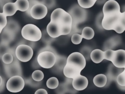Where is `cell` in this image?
Returning <instances> with one entry per match:
<instances>
[{
  "label": "cell",
  "mask_w": 125,
  "mask_h": 94,
  "mask_svg": "<svg viewBox=\"0 0 125 94\" xmlns=\"http://www.w3.org/2000/svg\"><path fill=\"white\" fill-rule=\"evenodd\" d=\"M17 10L18 9L15 2H7L2 7V13L7 17L14 15Z\"/></svg>",
  "instance_id": "2e32d148"
},
{
  "label": "cell",
  "mask_w": 125,
  "mask_h": 94,
  "mask_svg": "<svg viewBox=\"0 0 125 94\" xmlns=\"http://www.w3.org/2000/svg\"><path fill=\"white\" fill-rule=\"evenodd\" d=\"M47 92L46 91V90H45L44 89H39L38 90H37L35 94H47Z\"/></svg>",
  "instance_id": "60d3db41"
},
{
  "label": "cell",
  "mask_w": 125,
  "mask_h": 94,
  "mask_svg": "<svg viewBox=\"0 0 125 94\" xmlns=\"http://www.w3.org/2000/svg\"><path fill=\"white\" fill-rule=\"evenodd\" d=\"M18 10L25 12L29 7L28 0H17L15 2Z\"/></svg>",
  "instance_id": "44dd1931"
},
{
  "label": "cell",
  "mask_w": 125,
  "mask_h": 94,
  "mask_svg": "<svg viewBox=\"0 0 125 94\" xmlns=\"http://www.w3.org/2000/svg\"><path fill=\"white\" fill-rule=\"evenodd\" d=\"M81 35L83 38L86 40H91L94 36V31L91 27L86 26L83 29Z\"/></svg>",
  "instance_id": "ffe728a7"
},
{
  "label": "cell",
  "mask_w": 125,
  "mask_h": 94,
  "mask_svg": "<svg viewBox=\"0 0 125 94\" xmlns=\"http://www.w3.org/2000/svg\"><path fill=\"white\" fill-rule=\"evenodd\" d=\"M72 84L76 91H82L87 87L88 81L86 77L80 74L72 79Z\"/></svg>",
  "instance_id": "7c38bea8"
},
{
  "label": "cell",
  "mask_w": 125,
  "mask_h": 94,
  "mask_svg": "<svg viewBox=\"0 0 125 94\" xmlns=\"http://www.w3.org/2000/svg\"><path fill=\"white\" fill-rule=\"evenodd\" d=\"M124 70L118 75L116 81L119 85L121 86H125V67Z\"/></svg>",
  "instance_id": "4316f807"
},
{
  "label": "cell",
  "mask_w": 125,
  "mask_h": 94,
  "mask_svg": "<svg viewBox=\"0 0 125 94\" xmlns=\"http://www.w3.org/2000/svg\"><path fill=\"white\" fill-rule=\"evenodd\" d=\"M111 62L116 67L124 68L125 67V50H114Z\"/></svg>",
  "instance_id": "8fae6325"
},
{
  "label": "cell",
  "mask_w": 125,
  "mask_h": 94,
  "mask_svg": "<svg viewBox=\"0 0 125 94\" xmlns=\"http://www.w3.org/2000/svg\"><path fill=\"white\" fill-rule=\"evenodd\" d=\"M7 16L2 12H0V27L3 29L7 24Z\"/></svg>",
  "instance_id": "8d00e7d4"
},
{
  "label": "cell",
  "mask_w": 125,
  "mask_h": 94,
  "mask_svg": "<svg viewBox=\"0 0 125 94\" xmlns=\"http://www.w3.org/2000/svg\"><path fill=\"white\" fill-rule=\"evenodd\" d=\"M24 85V79L21 76L15 75L9 78L6 82V87L9 92L18 93L23 89Z\"/></svg>",
  "instance_id": "9c48e42d"
},
{
  "label": "cell",
  "mask_w": 125,
  "mask_h": 94,
  "mask_svg": "<svg viewBox=\"0 0 125 94\" xmlns=\"http://www.w3.org/2000/svg\"><path fill=\"white\" fill-rule=\"evenodd\" d=\"M102 25L107 30H113L120 34L125 31V11L121 12L119 4L115 0H108L103 8Z\"/></svg>",
  "instance_id": "6da1fadb"
},
{
  "label": "cell",
  "mask_w": 125,
  "mask_h": 94,
  "mask_svg": "<svg viewBox=\"0 0 125 94\" xmlns=\"http://www.w3.org/2000/svg\"><path fill=\"white\" fill-rule=\"evenodd\" d=\"M122 10H123V12H124V11H125V5L124 6H123Z\"/></svg>",
  "instance_id": "f6af8a7d"
},
{
  "label": "cell",
  "mask_w": 125,
  "mask_h": 94,
  "mask_svg": "<svg viewBox=\"0 0 125 94\" xmlns=\"http://www.w3.org/2000/svg\"><path fill=\"white\" fill-rule=\"evenodd\" d=\"M92 51V49L88 47H83L80 50V52L83 55L85 59L88 60L90 58V53Z\"/></svg>",
  "instance_id": "83f0119b"
},
{
  "label": "cell",
  "mask_w": 125,
  "mask_h": 94,
  "mask_svg": "<svg viewBox=\"0 0 125 94\" xmlns=\"http://www.w3.org/2000/svg\"><path fill=\"white\" fill-rule=\"evenodd\" d=\"M47 8L42 3L36 4L30 10V16L36 20L42 19L47 15Z\"/></svg>",
  "instance_id": "30bf717a"
},
{
  "label": "cell",
  "mask_w": 125,
  "mask_h": 94,
  "mask_svg": "<svg viewBox=\"0 0 125 94\" xmlns=\"http://www.w3.org/2000/svg\"><path fill=\"white\" fill-rule=\"evenodd\" d=\"M41 3L46 6L47 9H51L55 5L56 1L55 0H42Z\"/></svg>",
  "instance_id": "d590c367"
},
{
  "label": "cell",
  "mask_w": 125,
  "mask_h": 94,
  "mask_svg": "<svg viewBox=\"0 0 125 94\" xmlns=\"http://www.w3.org/2000/svg\"><path fill=\"white\" fill-rule=\"evenodd\" d=\"M50 21L54 23L61 30L62 35L70 34L72 25V19L68 12L62 8L55 9L51 13Z\"/></svg>",
  "instance_id": "3957f363"
},
{
  "label": "cell",
  "mask_w": 125,
  "mask_h": 94,
  "mask_svg": "<svg viewBox=\"0 0 125 94\" xmlns=\"http://www.w3.org/2000/svg\"><path fill=\"white\" fill-rule=\"evenodd\" d=\"M85 65L86 59L83 55L79 52H73L66 59V64L62 70L63 74L67 78L73 79L81 74Z\"/></svg>",
  "instance_id": "7a4b0ae2"
},
{
  "label": "cell",
  "mask_w": 125,
  "mask_h": 94,
  "mask_svg": "<svg viewBox=\"0 0 125 94\" xmlns=\"http://www.w3.org/2000/svg\"><path fill=\"white\" fill-rule=\"evenodd\" d=\"M2 62L6 64H10L13 61L14 58L12 54L10 52H6L4 53L1 58Z\"/></svg>",
  "instance_id": "f1b7e54d"
},
{
  "label": "cell",
  "mask_w": 125,
  "mask_h": 94,
  "mask_svg": "<svg viewBox=\"0 0 125 94\" xmlns=\"http://www.w3.org/2000/svg\"><path fill=\"white\" fill-rule=\"evenodd\" d=\"M72 79L67 78V79L66 80L65 82H64V86L66 89V91H69L71 93H73L75 90H76L73 87L72 84Z\"/></svg>",
  "instance_id": "1f68e13d"
},
{
  "label": "cell",
  "mask_w": 125,
  "mask_h": 94,
  "mask_svg": "<svg viewBox=\"0 0 125 94\" xmlns=\"http://www.w3.org/2000/svg\"><path fill=\"white\" fill-rule=\"evenodd\" d=\"M28 1H29V7L25 12L28 16H30V10L31 8L33 7V6L36 4L41 3V1L38 0H28Z\"/></svg>",
  "instance_id": "74e56055"
},
{
  "label": "cell",
  "mask_w": 125,
  "mask_h": 94,
  "mask_svg": "<svg viewBox=\"0 0 125 94\" xmlns=\"http://www.w3.org/2000/svg\"><path fill=\"white\" fill-rule=\"evenodd\" d=\"M17 47H13L10 49V53L13 56V61L12 63L8 64L4 63V71L8 78L15 75L22 76V69L19 60L17 58L15 54V50Z\"/></svg>",
  "instance_id": "5b68a950"
},
{
  "label": "cell",
  "mask_w": 125,
  "mask_h": 94,
  "mask_svg": "<svg viewBox=\"0 0 125 94\" xmlns=\"http://www.w3.org/2000/svg\"><path fill=\"white\" fill-rule=\"evenodd\" d=\"M2 83V78L1 77V76L0 75V86L1 85Z\"/></svg>",
  "instance_id": "ee69618b"
},
{
  "label": "cell",
  "mask_w": 125,
  "mask_h": 94,
  "mask_svg": "<svg viewBox=\"0 0 125 94\" xmlns=\"http://www.w3.org/2000/svg\"><path fill=\"white\" fill-rule=\"evenodd\" d=\"M46 31L48 35L54 38H57L62 35V32L60 29L56 25V24L52 22H50L47 25Z\"/></svg>",
  "instance_id": "9a60e30c"
},
{
  "label": "cell",
  "mask_w": 125,
  "mask_h": 94,
  "mask_svg": "<svg viewBox=\"0 0 125 94\" xmlns=\"http://www.w3.org/2000/svg\"><path fill=\"white\" fill-rule=\"evenodd\" d=\"M32 78L36 81H41L44 77V74L42 71L37 70H34L32 74Z\"/></svg>",
  "instance_id": "484cf974"
},
{
  "label": "cell",
  "mask_w": 125,
  "mask_h": 94,
  "mask_svg": "<svg viewBox=\"0 0 125 94\" xmlns=\"http://www.w3.org/2000/svg\"><path fill=\"white\" fill-rule=\"evenodd\" d=\"M25 83L32 87H38L41 85V81H36L34 80L32 77H30L24 80Z\"/></svg>",
  "instance_id": "d6a6232c"
},
{
  "label": "cell",
  "mask_w": 125,
  "mask_h": 94,
  "mask_svg": "<svg viewBox=\"0 0 125 94\" xmlns=\"http://www.w3.org/2000/svg\"><path fill=\"white\" fill-rule=\"evenodd\" d=\"M37 61L40 67L49 69L53 67L56 62V54L50 51H43L38 55Z\"/></svg>",
  "instance_id": "52a82bcc"
},
{
  "label": "cell",
  "mask_w": 125,
  "mask_h": 94,
  "mask_svg": "<svg viewBox=\"0 0 125 94\" xmlns=\"http://www.w3.org/2000/svg\"><path fill=\"white\" fill-rule=\"evenodd\" d=\"M78 4L82 7L86 9L93 6L97 0H77Z\"/></svg>",
  "instance_id": "cb8c5ba5"
},
{
  "label": "cell",
  "mask_w": 125,
  "mask_h": 94,
  "mask_svg": "<svg viewBox=\"0 0 125 94\" xmlns=\"http://www.w3.org/2000/svg\"><path fill=\"white\" fill-rule=\"evenodd\" d=\"M103 17V12H102V14H100V15H98V16L97 17V19H96V24H97V26L99 28H100L101 27H103L100 24H102V21Z\"/></svg>",
  "instance_id": "ab89813d"
},
{
  "label": "cell",
  "mask_w": 125,
  "mask_h": 94,
  "mask_svg": "<svg viewBox=\"0 0 125 94\" xmlns=\"http://www.w3.org/2000/svg\"><path fill=\"white\" fill-rule=\"evenodd\" d=\"M6 82H5V79H2V83L1 84V85L0 86V92H2L4 89L5 87L6 86Z\"/></svg>",
  "instance_id": "b9f144b4"
},
{
  "label": "cell",
  "mask_w": 125,
  "mask_h": 94,
  "mask_svg": "<svg viewBox=\"0 0 125 94\" xmlns=\"http://www.w3.org/2000/svg\"><path fill=\"white\" fill-rule=\"evenodd\" d=\"M4 28L16 35V34L20 30V26L17 21L10 19L7 20V24Z\"/></svg>",
  "instance_id": "ac0fdd59"
},
{
  "label": "cell",
  "mask_w": 125,
  "mask_h": 94,
  "mask_svg": "<svg viewBox=\"0 0 125 94\" xmlns=\"http://www.w3.org/2000/svg\"><path fill=\"white\" fill-rule=\"evenodd\" d=\"M93 81L96 86L101 88L105 86L107 81V78L105 74H99L94 76Z\"/></svg>",
  "instance_id": "d6986e66"
},
{
  "label": "cell",
  "mask_w": 125,
  "mask_h": 94,
  "mask_svg": "<svg viewBox=\"0 0 125 94\" xmlns=\"http://www.w3.org/2000/svg\"><path fill=\"white\" fill-rule=\"evenodd\" d=\"M114 50L111 49H108L104 51V59L111 61L113 57Z\"/></svg>",
  "instance_id": "e575fe53"
},
{
  "label": "cell",
  "mask_w": 125,
  "mask_h": 94,
  "mask_svg": "<svg viewBox=\"0 0 125 94\" xmlns=\"http://www.w3.org/2000/svg\"><path fill=\"white\" fill-rule=\"evenodd\" d=\"M82 39L83 37L82 36V35L78 33H75L72 35L71 40L72 43H73L75 45H78L81 43Z\"/></svg>",
  "instance_id": "4dcf8cb0"
},
{
  "label": "cell",
  "mask_w": 125,
  "mask_h": 94,
  "mask_svg": "<svg viewBox=\"0 0 125 94\" xmlns=\"http://www.w3.org/2000/svg\"><path fill=\"white\" fill-rule=\"evenodd\" d=\"M118 39L116 38V37H113L111 39H109L106 41L104 43V50L108 49H112L114 47L116 46L118 44Z\"/></svg>",
  "instance_id": "603a6c76"
},
{
  "label": "cell",
  "mask_w": 125,
  "mask_h": 94,
  "mask_svg": "<svg viewBox=\"0 0 125 94\" xmlns=\"http://www.w3.org/2000/svg\"><path fill=\"white\" fill-rule=\"evenodd\" d=\"M90 59L95 63H101L104 59V51L100 49H95L91 52Z\"/></svg>",
  "instance_id": "e0dca14e"
},
{
  "label": "cell",
  "mask_w": 125,
  "mask_h": 94,
  "mask_svg": "<svg viewBox=\"0 0 125 94\" xmlns=\"http://www.w3.org/2000/svg\"><path fill=\"white\" fill-rule=\"evenodd\" d=\"M15 54L19 61L22 62H26L32 58L33 55V50L29 46L20 44L16 48Z\"/></svg>",
  "instance_id": "ba28073f"
},
{
  "label": "cell",
  "mask_w": 125,
  "mask_h": 94,
  "mask_svg": "<svg viewBox=\"0 0 125 94\" xmlns=\"http://www.w3.org/2000/svg\"><path fill=\"white\" fill-rule=\"evenodd\" d=\"M106 2V0H97L96 2L98 4H102L103 3H104Z\"/></svg>",
  "instance_id": "7bdbcfd3"
},
{
  "label": "cell",
  "mask_w": 125,
  "mask_h": 94,
  "mask_svg": "<svg viewBox=\"0 0 125 94\" xmlns=\"http://www.w3.org/2000/svg\"><path fill=\"white\" fill-rule=\"evenodd\" d=\"M22 37L29 41L37 42L42 38V33L40 28L35 24H29L24 25L21 29Z\"/></svg>",
  "instance_id": "8992f818"
},
{
  "label": "cell",
  "mask_w": 125,
  "mask_h": 94,
  "mask_svg": "<svg viewBox=\"0 0 125 94\" xmlns=\"http://www.w3.org/2000/svg\"><path fill=\"white\" fill-rule=\"evenodd\" d=\"M68 12L71 15L72 19V28L70 34L72 32L74 34L75 31L78 33L80 32V30L77 28V26L86 20L87 16V11L79 4H75L70 8Z\"/></svg>",
  "instance_id": "277c9868"
},
{
  "label": "cell",
  "mask_w": 125,
  "mask_h": 94,
  "mask_svg": "<svg viewBox=\"0 0 125 94\" xmlns=\"http://www.w3.org/2000/svg\"><path fill=\"white\" fill-rule=\"evenodd\" d=\"M11 47L9 45L0 42V59L2 58L3 55L6 52H10Z\"/></svg>",
  "instance_id": "f546056e"
},
{
  "label": "cell",
  "mask_w": 125,
  "mask_h": 94,
  "mask_svg": "<svg viewBox=\"0 0 125 94\" xmlns=\"http://www.w3.org/2000/svg\"><path fill=\"white\" fill-rule=\"evenodd\" d=\"M2 28H1V27H0V34L1 33V31H2Z\"/></svg>",
  "instance_id": "bcb514c9"
},
{
  "label": "cell",
  "mask_w": 125,
  "mask_h": 94,
  "mask_svg": "<svg viewBox=\"0 0 125 94\" xmlns=\"http://www.w3.org/2000/svg\"><path fill=\"white\" fill-rule=\"evenodd\" d=\"M123 69L116 67L113 64H110L108 68L107 78H108L110 81H116L118 75L124 70Z\"/></svg>",
  "instance_id": "5bb4252c"
},
{
  "label": "cell",
  "mask_w": 125,
  "mask_h": 94,
  "mask_svg": "<svg viewBox=\"0 0 125 94\" xmlns=\"http://www.w3.org/2000/svg\"><path fill=\"white\" fill-rule=\"evenodd\" d=\"M0 42L9 45L15 39L16 34L11 31L3 28L0 34Z\"/></svg>",
  "instance_id": "4fadbf2b"
},
{
  "label": "cell",
  "mask_w": 125,
  "mask_h": 94,
  "mask_svg": "<svg viewBox=\"0 0 125 94\" xmlns=\"http://www.w3.org/2000/svg\"><path fill=\"white\" fill-rule=\"evenodd\" d=\"M58 79L55 77H52L49 78L46 81L47 87L51 89H55L59 85Z\"/></svg>",
  "instance_id": "d4e9b609"
},
{
  "label": "cell",
  "mask_w": 125,
  "mask_h": 94,
  "mask_svg": "<svg viewBox=\"0 0 125 94\" xmlns=\"http://www.w3.org/2000/svg\"><path fill=\"white\" fill-rule=\"evenodd\" d=\"M56 60L54 65L55 67L59 70H63V69L66 63V59L65 57L62 56H59L58 54H56Z\"/></svg>",
  "instance_id": "7402d4cb"
},
{
  "label": "cell",
  "mask_w": 125,
  "mask_h": 94,
  "mask_svg": "<svg viewBox=\"0 0 125 94\" xmlns=\"http://www.w3.org/2000/svg\"><path fill=\"white\" fill-rule=\"evenodd\" d=\"M41 38H42V40L43 42H44L45 43H51L55 39L54 38L50 37L47 33L46 30H44L43 31V32L42 33Z\"/></svg>",
  "instance_id": "836d02e7"
},
{
  "label": "cell",
  "mask_w": 125,
  "mask_h": 94,
  "mask_svg": "<svg viewBox=\"0 0 125 94\" xmlns=\"http://www.w3.org/2000/svg\"><path fill=\"white\" fill-rule=\"evenodd\" d=\"M24 39V38H23ZM20 44H25V45H27L28 46H29L30 47H31L32 48L33 47L35 46V42H33V41H29V40H27L25 39L22 40L19 43V45Z\"/></svg>",
  "instance_id": "f35d334b"
}]
</instances>
